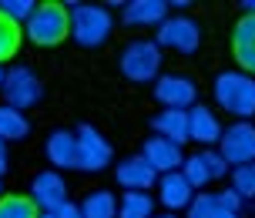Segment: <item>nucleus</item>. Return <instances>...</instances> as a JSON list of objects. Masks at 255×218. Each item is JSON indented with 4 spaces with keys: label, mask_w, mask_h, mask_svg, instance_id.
<instances>
[{
    "label": "nucleus",
    "mask_w": 255,
    "mask_h": 218,
    "mask_svg": "<svg viewBox=\"0 0 255 218\" xmlns=\"http://www.w3.org/2000/svg\"><path fill=\"white\" fill-rule=\"evenodd\" d=\"M212 94H215V104L232 114L235 121H252L255 117V77L239 71V67H229L215 77L212 84Z\"/></svg>",
    "instance_id": "nucleus-1"
},
{
    "label": "nucleus",
    "mask_w": 255,
    "mask_h": 218,
    "mask_svg": "<svg viewBox=\"0 0 255 218\" xmlns=\"http://www.w3.org/2000/svg\"><path fill=\"white\" fill-rule=\"evenodd\" d=\"M67 17H71V37L84 51L104 47L115 34V17L101 3H67Z\"/></svg>",
    "instance_id": "nucleus-2"
},
{
    "label": "nucleus",
    "mask_w": 255,
    "mask_h": 218,
    "mask_svg": "<svg viewBox=\"0 0 255 218\" xmlns=\"http://www.w3.org/2000/svg\"><path fill=\"white\" fill-rule=\"evenodd\" d=\"M161 61L165 57H161L158 40H148V37L128 40L118 54V67L131 84H154L161 77Z\"/></svg>",
    "instance_id": "nucleus-3"
},
{
    "label": "nucleus",
    "mask_w": 255,
    "mask_h": 218,
    "mask_svg": "<svg viewBox=\"0 0 255 218\" xmlns=\"http://www.w3.org/2000/svg\"><path fill=\"white\" fill-rule=\"evenodd\" d=\"M24 37L37 47H57L71 37V17L67 3H37L34 17L24 24Z\"/></svg>",
    "instance_id": "nucleus-4"
},
{
    "label": "nucleus",
    "mask_w": 255,
    "mask_h": 218,
    "mask_svg": "<svg viewBox=\"0 0 255 218\" xmlns=\"http://www.w3.org/2000/svg\"><path fill=\"white\" fill-rule=\"evenodd\" d=\"M3 104H10L17 111H30V108H37L44 101V84H40V77L34 67L27 64H13L7 67V74H3Z\"/></svg>",
    "instance_id": "nucleus-5"
},
{
    "label": "nucleus",
    "mask_w": 255,
    "mask_h": 218,
    "mask_svg": "<svg viewBox=\"0 0 255 218\" xmlns=\"http://www.w3.org/2000/svg\"><path fill=\"white\" fill-rule=\"evenodd\" d=\"M158 47L161 51L168 47V51L185 54V57L198 54V47H202V24L195 17H188V13H171L165 24L158 27Z\"/></svg>",
    "instance_id": "nucleus-6"
},
{
    "label": "nucleus",
    "mask_w": 255,
    "mask_h": 218,
    "mask_svg": "<svg viewBox=\"0 0 255 218\" xmlns=\"http://www.w3.org/2000/svg\"><path fill=\"white\" fill-rule=\"evenodd\" d=\"M74 134H77V165H74L77 171H84V175H98V171H104V168L115 161L111 141H108L98 128L81 124Z\"/></svg>",
    "instance_id": "nucleus-7"
},
{
    "label": "nucleus",
    "mask_w": 255,
    "mask_h": 218,
    "mask_svg": "<svg viewBox=\"0 0 255 218\" xmlns=\"http://www.w3.org/2000/svg\"><path fill=\"white\" fill-rule=\"evenodd\" d=\"M215 148L229 168H242L255 161V124L252 121H232L229 128H222V138Z\"/></svg>",
    "instance_id": "nucleus-8"
},
{
    "label": "nucleus",
    "mask_w": 255,
    "mask_h": 218,
    "mask_svg": "<svg viewBox=\"0 0 255 218\" xmlns=\"http://www.w3.org/2000/svg\"><path fill=\"white\" fill-rule=\"evenodd\" d=\"M232 168L225 165V158L218 154V148H202L195 154H185V165H181V175L188 178V185L195 192H205L208 185H215L229 175Z\"/></svg>",
    "instance_id": "nucleus-9"
},
{
    "label": "nucleus",
    "mask_w": 255,
    "mask_h": 218,
    "mask_svg": "<svg viewBox=\"0 0 255 218\" xmlns=\"http://www.w3.org/2000/svg\"><path fill=\"white\" fill-rule=\"evenodd\" d=\"M245 202L232 188L222 192H195L191 205L185 208V218H242Z\"/></svg>",
    "instance_id": "nucleus-10"
},
{
    "label": "nucleus",
    "mask_w": 255,
    "mask_h": 218,
    "mask_svg": "<svg viewBox=\"0 0 255 218\" xmlns=\"http://www.w3.org/2000/svg\"><path fill=\"white\" fill-rule=\"evenodd\" d=\"M154 101L161 104V108L191 111L198 104V84L188 74H161L154 81Z\"/></svg>",
    "instance_id": "nucleus-11"
},
{
    "label": "nucleus",
    "mask_w": 255,
    "mask_h": 218,
    "mask_svg": "<svg viewBox=\"0 0 255 218\" xmlns=\"http://www.w3.org/2000/svg\"><path fill=\"white\" fill-rule=\"evenodd\" d=\"M30 202L40 208V212H54V208L67 205L71 198H67V185H64L61 171H54V168H44L37 171L34 178H30Z\"/></svg>",
    "instance_id": "nucleus-12"
},
{
    "label": "nucleus",
    "mask_w": 255,
    "mask_h": 218,
    "mask_svg": "<svg viewBox=\"0 0 255 218\" xmlns=\"http://www.w3.org/2000/svg\"><path fill=\"white\" fill-rule=\"evenodd\" d=\"M115 181L125 192H151L158 185V171L141 154H131V158H121L115 165Z\"/></svg>",
    "instance_id": "nucleus-13"
},
{
    "label": "nucleus",
    "mask_w": 255,
    "mask_h": 218,
    "mask_svg": "<svg viewBox=\"0 0 255 218\" xmlns=\"http://www.w3.org/2000/svg\"><path fill=\"white\" fill-rule=\"evenodd\" d=\"M141 158H144V161H148L158 175L181 171V165H185V151H181L178 144L158 138V134H148V138L141 141Z\"/></svg>",
    "instance_id": "nucleus-14"
},
{
    "label": "nucleus",
    "mask_w": 255,
    "mask_h": 218,
    "mask_svg": "<svg viewBox=\"0 0 255 218\" xmlns=\"http://www.w3.org/2000/svg\"><path fill=\"white\" fill-rule=\"evenodd\" d=\"M44 158H47V165L54 171L57 168H74L77 165V134L71 128H54L44 138Z\"/></svg>",
    "instance_id": "nucleus-15"
},
{
    "label": "nucleus",
    "mask_w": 255,
    "mask_h": 218,
    "mask_svg": "<svg viewBox=\"0 0 255 218\" xmlns=\"http://www.w3.org/2000/svg\"><path fill=\"white\" fill-rule=\"evenodd\" d=\"M168 17H171L168 0H131L121 10V20L128 27H161Z\"/></svg>",
    "instance_id": "nucleus-16"
},
{
    "label": "nucleus",
    "mask_w": 255,
    "mask_h": 218,
    "mask_svg": "<svg viewBox=\"0 0 255 218\" xmlns=\"http://www.w3.org/2000/svg\"><path fill=\"white\" fill-rule=\"evenodd\" d=\"M188 138L202 148H215L222 138V121L208 104H195L188 111Z\"/></svg>",
    "instance_id": "nucleus-17"
},
{
    "label": "nucleus",
    "mask_w": 255,
    "mask_h": 218,
    "mask_svg": "<svg viewBox=\"0 0 255 218\" xmlns=\"http://www.w3.org/2000/svg\"><path fill=\"white\" fill-rule=\"evenodd\" d=\"M191 198H195V188L188 185V178H185L181 171L158 175V202H161L168 212H181V208H188Z\"/></svg>",
    "instance_id": "nucleus-18"
},
{
    "label": "nucleus",
    "mask_w": 255,
    "mask_h": 218,
    "mask_svg": "<svg viewBox=\"0 0 255 218\" xmlns=\"http://www.w3.org/2000/svg\"><path fill=\"white\" fill-rule=\"evenodd\" d=\"M151 134H158V138H165V141L185 148V144L191 141V138H188V111L161 108V111L151 117Z\"/></svg>",
    "instance_id": "nucleus-19"
},
{
    "label": "nucleus",
    "mask_w": 255,
    "mask_h": 218,
    "mask_svg": "<svg viewBox=\"0 0 255 218\" xmlns=\"http://www.w3.org/2000/svg\"><path fill=\"white\" fill-rule=\"evenodd\" d=\"M81 218H118V195L111 188H94L81 202Z\"/></svg>",
    "instance_id": "nucleus-20"
},
{
    "label": "nucleus",
    "mask_w": 255,
    "mask_h": 218,
    "mask_svg": "<svg viewBox=\"0 0 255 218\" xmlns=\"http://www.w3.org/2000/svg\"><path fill=\"white\" fill-rule=\"evenodd\" d=\"M30 134V117L10 104H0V141H24Z\"/></svg>",
    "instance_id": "nucleus-21"
},
{
    "label": "nucleus",
    "mask_w": 255,
    "mask_h": 218,
    "mask_svg": "<svg viewBox=\"0 0 255 218\" xmlns=\"http://www.w3.org/2000/svg\"><path fill=\"white\" fill-rule=\"evenodd\" d=\"M154 198L148 192H125L118 198V218H151Z\"/></svg>",
    "instance_id": "nucleus-22"
},
{
    "label": "nucleus",
    "mask_w": 255,
    "mask_h": 218,
    "mask_svg": "<svg viewBox=\"0 0 255 218\" xmlns=\"http://www.w3.org/2000/svg\"><path fill=\"white\" fill-rule=\"evenodd\" d=\"M232 51L252 54L255 51V13H242L232 27Z\"/></svg>",
    "instance_id": "nucleus-23"
},
{
    "label": "nucleus",
    "mask_w": 255,
    "mask_h": 218,
    "mask_svg": "<svg viewBox=\"0 0 255 218\" xmlns=\"http://www.w3.org/2000/svg\"><path fill=\"white\" fill-rule=\"evenodd\" d=\"M20 40H24V27L13 24V20H7V17L0 13V64L10 61V57H17Z\"/></svg>",
    "instance_id": "nucleus-24"
},
{
    "label": "nucleus",
    "mask_w": 255,
    "mask_h": 218,
    "mask_svg": "<svg viewBox=\"0 0 255 218\" xmlns=\"http://www.w3.org/2000/svg\"><path fill=\"white\" fill-rule=\"evenodd\" d=\"M0 218H40V208L30 202V195H3Z\"/></svg>",
    "instance_id": "nucleus-25"
},
{
    "label": "nucleus",
    "mask_w": 255,
    "mask_h": 218,
    "mask_svg": "<svg viewBox=\"0 0 255 218\" xmlns=\"http://www.w3.org/2000/svg\"><path fill=\"white\" fill-rule=\"evenodd\" d=\"M232 192L242 202H255V161L242 168H232Z\"/></svg>",
    "instance_id": "nucleus-26"
},
{
    "label": "nucleus",
    "mask_w": 255,
    "mask_h": 218,
    "mask_svg": "<svg viewBox=\"0 0 255 218\" xmlns=\"http://www.w3.org/2000/svg\"><path fill=\"white\" fill-rule=\"evenodd\" d=\"M34 10H37L34 0H0V13H3L7 20H13V24H20V27L34 17Z\"/></svg>",
    "instance_id": "nucleus-27"
},
{
    "label": "nucleus",
    "mask_w": 255,
    "mask_h": 218,
    "mask_svg": "<svg viewBox=\"0 0 255 218\" xmlns=\"http://www.w3.org/2000/svg\"><path fill=\"white\" fill-rule=\"evenodd\" d=\"M40 218H81V205L67 202V205L54 208V212H40Z\"/></svg>",
    "instance_id": "nucleus-28"
},
{
    "label": "nucleus",
    "mask_w": 255,
    "mask_h": 218,
    "mask_svg": "<svg viewBox=\"0 0 255 218\" xmlns=\"http://www.w3.org/2000/svg\"><path fill=\"white\" fill-rule=\"evenodd\" d=\"M235 64H239V71L255 77V51L252 54H235Z\"/></svg>",
    "instance_id": "nucleus-29"
},
{
    "label": "nucleus",
    "mask_w": 255,
    "mask_h": 218,
    "mask_svg": "<svg viewBox=\"0 0 255 218\" xmlns=\"http://www.w3.org/2000/svg\"><path fill=\"white\" fill-rule=\"evenodd\" d=\"M7 165H10V151H7V141H0V178L7 175Z\"/></svg>",
    "instance_id": "nucleus-30"
},
{
    "label": "nucleus",
    "mask_w": 255,
    "mask_h": 218,
    "mask_svg": "<svg viewBox=\"0 0 255 218\" xmlns=\"http://www.w3.org/2000/svg\"><path fill=\"white\" fill-rule=\"evenodd\" d=\"M242 7V13H255V0H245V3H239Z\"/></svg>",
    "instance_id": "nucleus-31"
},
{
    "label": "nucleus",
    "mask_w": 255,
    "mask_h": 218,
    "mask_svg": "<svg viewBox=\"0 0 255 218\" xmlns=\"http://www.w3.org/2000/svg\"><path fill=\"white\" fill-rule=\"evenodd\" d=\"M151 218H178L175 212H165V215H151Z\"/></svg>",
    "instance_id": "nucleus-32"
},
{
    "label": "nucleus",
    "mask_w": 255,
    "mask_h": 218,
    "mask_svg": "<svg viewBox=\"0 0 255 218\" xmlns=\"http://www.w3.org/2000/svg\"><path fill=\"white\" fill-rule=\"evenodd\" d=\"M3 74H7V71H3V64H0V88H3Z\"/></svg>",
    "instance_id": "nucleus-33"
},
{
    "label": "nucleus",
    "mask_w": 255,
    "mask_h": 218,
    "mask_svg": "<svg viewBox=\"0 0 255 218\" xmlns=\"http://www.w3.org/2000/svg\"><path fill=\"white\" fill-rule=\"evenodd\" d=\"M0 198H3V185H0Z\"/></svg>",
    "instance_id": "nucleus-34"
}]
</instances>
